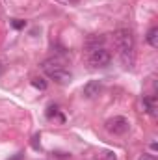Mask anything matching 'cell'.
Segmentation results:
<instances>
[{"mask_svg": "<svg viewBox=\"0 0 158 160\" xmlns=\"http://www.w3.org/2000/svg\"><path fill=\"white\" fill-rule=\"evenodd\" d=\"M114 43L117 47V52L121 56V62L125 67H132L134 65V36L130 30L121 28L114 32Z\"/></svg>", "mask_w": 158, "mask_h": 160, "instance_id": "1", "label": "cell"}, {"mask_svg": "<svg viewBox=\"0 0 158 160\" xmlns=\"http://www.w3.org/2000/svg\"><path fill=\"white\" fill-rule=\"evenodd\" d=\"M41 69L45 71V75L48 78H52L54 82H58V84H69L71 78H73V75L69 73V69H65V65L60 60H54V58L45 60L41 63Z\"/></svg>", "mask_w": 158, "mask_h": 160, "instance_id": "2", "label": "cell"}, {"mask_svg": "<svg viewBox=\"0 0 158 160\" xmlns=\"http://www.w3.org/2000/svg\"><path fill=\"white\" fill-rule=\"evenodd\" d=\"M112 62V54L110 50H106L104 47H99V48H93L89 52V63L93 67H104Z\"/></svg>", "mask_w": 158, "mask_h": 160, "instance_id": "3", "label": "cell"}, {"mask_svg": "<svg viewBox=\"0 0 158 160\" xmlns=\"http://www.w3.org/2000/svg\"><path fill=\"white\" fill-rule=\"evenodd\" d=\"M128 119L126 118H123V116H116V118H112V119L106 121V130L108 132H112V134H125L126 130H128Z\"/></svg>", "mask_w": 158, "mask_h": 160, "instance_id": "4", "label": "cell"}, {"mask_svg": "<svg viewBox=\"0 0 158 160\" xmlns=\"http://www.w3.org/2000/svg\"><path fill=\"white\" fill-rule=\"evenodd\" d=\"M101 89H102V84H101L99 80H91V82H87V84L84 86L82 93H84L86 99H93V97H97V95L101 93Z\"/></svg>", "mask_w": 158, "mask_h": 160, "instance_id": "5", "label": "cell"}, {"mask_svg": "<svg viewBox=\"0 0 158 160\" xmlns=\"http://www.w3.org/2000/svg\"><path fill=\"white\" fill-rule=\"evenodd\" d=\"M147 43L151 45V47H158V28L156 26H153L149 32H147Z\"/></svg>", "mask_w": 158, "mask_h": 160, "instance_id": "6", "label": "cell"}, {"mask_svg": "<svg viewBox=\"0 0 158 160\" xmlns=\"http://www.w3.org/2000/svg\"><path fill=\"white\" fill-rule=\"evenodd\" d=\"M32 86H34V88H37V89H41V91H43V89H47V82H45L43 78H34V80H32Z\"/></svg>", "mask_w": 158, "mask_h": 160, "instance_id": "7", "label": "cell"}, {"mask_svg": "<svg viewBox=\"0 0 158 160\" xmlns=\"http://www.w3.org/2000/svg\"><path fill=\"white\" fill-rule=\"evenodd\" d=\"M58 114V106H48V112H47V118H52Z\"/></svg>", "mask_w": 158, "mask_h": 160, "instance_id": "8", "label": "cell"}, {"mask_svg": "<svg viewBox=\"0 0 158 160\" xmlns=\"http://www.w3.org/2000/svg\"><path fill=\"white\" fill-rule=\"evenodd\" d=\"M11 24H13L15 28H24V24H26V22H24V21H21V19H15Z\"/></svg>", "mask_w": 158, "mask_h": 160, "instance_id": "9", "label": "cell"}, {"mask_svg": "<svg viewBox=\"0 0 158 160\" xmlns=\"http://www.w3.org/2000/svg\"><path fill=\"white\" fill-rule=\"evenodd\" d=\"M140 160H156V157H155V155H147V153H145V155H141V157H140Z\"/></svg>", "mask_w": 158, "mask_h": 160, "instance_id": "10", "label": "cell"}, {"mask_svg": "<svg viewBox=\"0 0 158 160\" xmlns=\"http://www.w3.org/2000/svg\"><path fill=\"white\" fill-rule=\"evenodd\" d=\"M104 160H117V158H116V155H114V153H106Z\"/></svg>", "mask_w": 158, "mask_h": 160, "instance_id": "11", "label": "cell"}, {"mask_svg": "<svg viewBox=\"0 0 158 160\" xmlns=\"http://www.w3.org/2000/svg\"><path fill=\"white\" fill-rule=\"evenodd\" d=\"M62 2H78V0H62Z\"/></svg>", "mask_w": 158, "mask_h": 160, "instance_id": "12", "label": "cell"}]
</instances>
